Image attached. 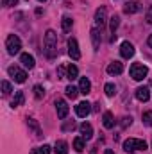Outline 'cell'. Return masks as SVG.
Listing matches in <instances>:
<instances>
[{
  "instance_id": "20",
  "label": "cell",
  "mask_w": 152,
  "mask_h": 154,
  "mask_svg": "<svg viewBox=\"0 0 152 154\" xmlns=\"http://www.w3.org/2000/svg\"><path fill=\"white\" fill-rule=\"evenodd\" d=\"M61 27H63L65 32H68V31L74 27V20H72L70 16H63V20H61Z\"/></svg>"
},
{
  "instance_id": "15",
  "label": "cell",
  "mask_w": 152,
  "mask_h": 154,
  "mask_svg": "<svg viewBox=\"0 0 152 154\" xmlns=\"http://www.w3.org/2000/svg\"><path fill=\"white\" fill-rule=\"evenodd\" d=\"M79 91H81L82 95H88V93L91 91V82H90L88 77H81V79H79Z\"/></svg>"
},
{
  "instance_id": "16",
  "label": "cell",
  "mask_w": 152,
  "mask_h": 154,
  "mask_svg": "<svg viewBox=\"0 0 152 154\" xmlns=\"http://www.w3.org/2000/svg\"><path fill=\"white\" fill-rule=\"evenodd\" d=\"M20 63H22L25 68H29V70L34 68V65H36V61H34V57H32L31 54H22V56H20Z\"/></svg>"
},
{
  "instance_id": "35",
  "label": "cell",
  "mask_w": 152,
  "mask_h": 154,
  "mask_svg": "<svg viewBox=\"0 0 152 154\" xmlns=\"http://www.w3.org/2000/svg\"><path fill=\"white\" fill-rule=\"evenodd\" d=\"M57 74H59V75H61V79H63V77H65V68H63V66H61V68H59V70H57Z\"/></svg>"
},
{
  "instance_id": "1",
  "label": "cell",
  "mask_w": 152,
  "mask_h": 154,
  "mask_svg": "<svg viewBox=\"0 0 152 154\" xmlns=\"http://www.w3.org/2000/svg\"><path fill=\"white\" fill-rule=\"evenodd\" d=\"M43 47H45V54L48 57H54L57 54V34L56 31L48 29L45 32V39H43Z\"/></svg>"
},
{
  "instance_id": "36",
  "label": "cell",
  "mask_w": 152,
  "mask_h": 154,
  "mask_svg": "<svg viewBox=\"0 0 152 154\" xmlns=\"http://www.w3.org/2000/svg\"><path fill=\"white\" fill-rule=\"evenodd\" d=\"M149 47H150V48H152V34H150V36H149Z\"/></svg>"
},
{
  "instance_id": "26",
  "label": "cell",
  "mask_w": 152,
  "mask_h": 154,
  "mask_svg": "<svg viewBox=\"0 0 152 154\" xmlns=\"http://www.w3.org/2000/svg\"><path fill=\"white\" fill-rule=\"evenodd\" d=\"M118 23H120V18L114 14L113 18H111V22H109V29H111V32H113V36H116L114 34V31H116V27H118Z\"/></svg>"
},
{
  "instance_id": "9",
  "label": "cell",
  "mask_w": 152,
  "mask_h": 154,
  "mask_svg": "<svg viewBox=\"0 0 152 154\" xmlns=\"http://www.w3.org/2000/svg\"><path fill=\"white\" fill-rule=\"evenodd\" d=\"M120 54H122V57H125V59L132 57V56H134V45L129 43V41H123L122 47H120Z\"/></svg>"
},
{
  "instance_id": "3",
  "label": "cell",
  "mask_w": 152,
  "mask_h": 154,
  "mask_svg": "<svg viewBox=\"0 0 152 154\" xmlns=\"http://www.w3.org/2000/svg\"><path fill=\"white\" fill-rule=\"evenodd\" d=\"M5 48H7V52H9L11 56L18 54L20 48H22V41H20V38H18L16 34H9L7 39H5Z\"/></svg>"
},
{
  "instance_id": "4",
  "label": "cell",
  "mask_w": 152,
  "mask_h": 154,
  "mask_svg": "<svg viewBox=\"0 0 152 154\" xmlns=\"http://www.w3.org/2000/svg\"><path fill=\"white\" fill-rule=\"evenodd\" d=\"M131 77L134 79V81H143L147 74H149V68L145 66V65H141V63H134L132 66H131Z\"/></svg>"
},
{
  "instance_id": "19",
  "label": "cell",
  "mask_w": 152,
  "mask_h": 154,
  "mask_svg": "<svg viewBox=\"0 0 152 154\" xmlns=\"http://www.w3.org/2000/svg\"><path fill=\"white\" fill-rule=\"evenodd\" d=\"M91 41H93V48L99 50V47H100V32H99L97 27L91 29Z\"/></svg>"
},
{
  "instance_id": "30",
  "label": "cell",
  "mask_w": 152,
  "mask_h": 154,
  "mask_svg": "<svg viewBox=\"0 0 152 154\" xmlns=\"http://www.w3.org/2000/svg\"><path fill=\"white\" fill-rule=\"evenodd\" d=\"M131 124H132V118H131V116H123V118H122V122H120V125H122L123 129H125L127 125H131Z\"/></svg>"
},
{
  "instance_id": "38",
  "label": "cell",
  "mask_w": 152,
  "mask_h": 154,
  "mask_svg": "<svg viewBox=\"0 0 152 154\" xmlns=\"http://www.w3.org/2000/svg\"><path fill=\"white\" fill-rule=\"evenodd\" d=\"M38 2H45V0H38Z\"/></svg>"
},
{
  "instance_id": "34",
  "label": "cell",
  "mask_w": 152,
  "mask_h": 154,
  "mask_svg": "<svg viewBox=\"0 0 152 154\" xmlns=\"http://www.w3.org/2000/svg\"><path fill=\"white\" fill-rule=\"evenodd\" d=\"M74 127H75V124L72 122V124H66V125H65L63 129H65V131H68V129H74Z\"/></svg>"
},
{
  "instance_id": "18",
  "label": "cell",
  "mask_w": 152,
  "mask_h": 154,
  "mask_svg": "<svg viewBox=\"0 0 152 154\" xmlns=\"http://www.w3.org/2000/svg\"><path fill=\"white\" fill-rule=\"evenodd\" d=\"M56 154H68V143L65 142V140H59V142H56Z\"/></svg>"
},
{
  "instance_id": "27",
  "label": "cell",
  "mask_w": 152,
  "mask_h": 154,
  "mask_svg": "<svg viewBox=\"0 0 152 154\" xmlns=\"http://www.w3.org/2000/svg\"><path fill=\"white\" fill-rule=\"evenodd\" d=\"M34 97H36V99H43V97H45V88H43V86H39V84L34 86Z\"/></svg>"
},
{
  "instance_id": "37",
  "label": "cell",
  "mask_w": 152,
  "mask_h": 154,
  "mask_svg": "<svg viewBox=\"0 0 152 154\" xmlns=\"http://www.w3.org/2000/svg\"><path fill=\"white\" fill-rule=\"evenodd\" d=\"M104 154H113V151H109V149H108V151H106Z\"/></svg>"
},
{
  "instance_id": "22",
  "label": "cell",
  "mask_w": 152,
  "mask_h": 154,
  "mask_svg": "<svg viewBox=\"0 0 152 154\" xmlns=\"http://www.w3.org/2000/svg\"><path fill=\"white\" fill-rule=\"evenodd\" d=\"M23 104V93L22 91H16L14 93V99H13V102H11V106L13 108H18V106H22Z\"/></svg>"
},
{
  "instance_id": "7",
  "label": "cell",
  "mask_w": 152,
  "mask_h": 154,
  "mask_svg": "<svg viewBox=\"0 0 152 154\" xmlns=\"http://www.w3.org/2000/svg\"><path fill=\"white\" fill-rule=\"evenodd\" d=\"M56 111H57V116L59 118H66L68 113H70V108H68V104L63 99H57L56 100Z\"/></svg>"
},
{
  "instance_id": "33",
  "label": "cell",
  "mask_w": 152,
  "mask_h": 154,
  "mask_svg": "<svg viewBox=\"0 0 152 154\" xmlns=\"http://www.w3.org/2000/svg\"><path fill=\"white\" fill-rule=\"evenodd\" d=\"M147 22H149V23H152V5L149 7V11H147Z\"/></svg>"
},
{
  "instance_id": "32",
  "label": "cell",
  "mask_w": 152,
  "mask_h": 154,
  "mask_svg": "<svg viewBox=\"0 0 152 154\" xmlns=\"http://www.w3.org/2000/svg\"><path fill=\"white\" fill-rule=\"evenodd\" d=\"M16 2H18V0H2V5L11 7V5H16Z\"/></svg>"
},
{
  "instance_id": "25",
  "label": "cell",
  "mask_w": 152,
  "mask_h": 154,
  "mask_svg": "<svg viewBox=\"0 0 152 154\" xmlns=\"http://www.w3.org/2000/svg\"><path fill=\"white\" fill-rule=\"evenodd\" d=\"M104 91H106L108 97H113L114 93H116V86H114L113 82H108V84L104 86Z\"/></svg>"
},
{
  "instance_id": "24",
  "label": "cell",
  "mask_w": 152,
  "mask_h": 154,
  "mask_svg": "<svg viewBox=\"0 0 152 154\" xmlns=\"http://www.w3.org/2000/svg\"><path fill=\"white\" fill-rule=\"evenodd\" d=\"M65 91H66V97H68V99H75L77 93H81V91H79V88L72 86V84H70V86H66V90H65Z\"/></svg>"
},
{
  "instance_id": "23",
  "label": "cell",
  "mask_w": 152,
  "mask_h": 154,
  "mask_svg": "<svg viewBox=\"0 0 152 154\" xmlns=\"http://www.w3.org/2000/svg\"><path fill=\"white\" fill-rule=\"evenodd\" d=\"M74 149H75L77 152H82V151L86 149V143H84V138H82V136L74 140Z\"/></svg>"
},
{
  "instance_id": "14",
  "label": "cell",
  "mask_w": 152,
  "mask_h": 154,
  "mask_svg": "<svg viewBox=\"0 0 152 154\" xmlns=\"http://www.w3.org/2000/svg\"><path fill=\"white\" fill-rule=\"evenodd\" d=\"M106 70H108V74H109V75H120V74L123 72V65H122V63H118V61H113V63H109V65H108V68H106Z\"/></svg>"
},
{
  "instance_id": "29",
  "label": "cell",
  "mask_w": 152,
  "mask_h": 154,
  "mask_svg": "<svg viewBox=\"0 0 152 154\" xmlns=\"http://www.w3.org/2000/svg\"><path fill=\"white\" fill-rule=\"evenodd\" d=\"M13 91V88H11V84L7 82V81H2V93L4 95H9Z\"/></svg>"
},
{
  "instance_id": "17",
  "label": "cell",
  "mask_w": 152,
  "mask_h": 154,
  "mask_svg": "<svg viewBox=\"0 0 152 154\" xmlns=\"http://www.w3.org/2000/svg\"><path fill=\"white\" fill-rule=\"evenodd\" d=\"M102 124H104V127L106 129H113L114 127V116L111 111H106L104 116H102Z\"/></svg>"
},
{
  "instance_id": "10",
  "label": "cell",
  "mask_w": 152,
  "mask_h": 154,
  "mask_svg": "<svg viewBox=\"0 0 152 154\" xmlns=\"http://www.w3.org/2000/svg\"><path fill=\"white\" fill-rule=\"evenodd\" d=\"M141 9V4L138 2V0H129L125 5H123V13H127V14H134V13H138Z\"/></svg>"
},
{
  "instance_id": "31",
  "label": "cell",
  "mask_w": 152,
  "mask_h": 154,
  "mask_svg": "<svg viewBox=\"0 0 152 154\" xmlns=\"http://www.w3.org/2000/svg\"><path fill=\"white\" fill-rule=\"evenodd\" d=\"M36 154H50V147L48 145H41V147H38Z\"/></svg>"
},
{
  "instance_id": "21",
  "label": "cell",
  "mask_w": 152,
  "mask_h": 154,
  "mask_svg": "<svg viewBox=\"0 0 152 154\" xmlns=\"http://www.w3.org/2000/svg\"><path fill=\"white\" fill-rule=\"evenodd\" d=\"M77 75H79V70H77V66H75V65H70V66L66 68V79L74 81V79H77Z\"/></svg>"
},
{
  "instance_id": "5",
  "label": "cell",
  "mask_w": 152,
  "mask_h": 154,
  "mask_svg": "<svg viewBox=\"0 0 152 154\" xmlns=\"http://www.w3.org/2000/svg\"><path fill=\"white\" fill-rule=\"evenodd\" d=\"M7 74L13 77L14 82H25V79H27V72L22 70V68H18V66H9Z\"/></svg>"
},
{
  "instance_id": "2",
  "label": "cell",
  "mask_w": 152,
  "mask_h": 154,
  "mask_svg": "<svg viewBox=\"0 0 152 154\" xmlns=\"http://www.w3.org/2000/svg\"><path fill=\"white\" fill-rule=\"evenodd\" d=\"M147 149V142L140 140V138H129L123 142V151L125 152H134V151H145Z\"/></svg>"
},
{
  "instance_id": "8",
  "label": "cell",
  "mask_w": 152,
  "mask_h": 154,
  "mask_svg": "<svg viewBox=\"0 0 152 154\" xmlns=\"http://www.w3.org/2000/svg\"><path fill=\"white\" fill-rule=\"evenodd\" d=\"M75 113H77V116H81V118H86V116L91 113V104L90 102H79L75 106Z\"/></svg>"
},
{
  "instance_id": "11",
  "label": "cell",
  "mask_w": 152,
  "mask_h": 154,
  "mask_svg": "<svg viewBox=\"0 0 152 154\" xmlns=\"http://www.w3.org/2000/svg\"><path fill=\"white\" fill-rule=\"evenodd\" d=\"M95 23H97V29L100 27H104L106 25V9L104 7H99L97 11H95Z\"/></svg>"
},
{
  "instance_id": "6",
  "label": "cell",
  "mask_w": 152,
  "mask_h": 154,
  "mask_svg": "<svg viewBox=\"0 0 152 154\" xmlns=\"http://www.w3.org/2000/svg\"><path fill=\"white\" fill-rule=\"evenodd\" d=\"M68 56H70L74 61L81 59V50H79V45H77V39L75 38L68 39Z\"/></svg>"
},
{
  "instance_id": "13",
  "label": "cell",
  "mask_w": 152,
  "mask_h": 154,
  "mask_svg": "<svg viewBox=\"0 0 152 154\" xmlns=\"http://www.w3.org/2000/svg\"><path fill=\"white\" fill-rule=\"evenodd\" d=\"M79 131H81V134H82L84 140H90V138L93 136V127H91V124H88V122H82V124L79 125Z\"/></svg>"
},
{
  "instance_id": "12",
  "label": "cell",
  "mask_w": 152,
  "mask_h": 154,
  "mask_svg": "<svg viewBox=\"0 0 152 154\" xmlns=\"http://www.w3.org/2000/svg\"><path fill=\"white\" fill-rule=\"evenodd\" d=\"M136 99H138L140 102H147V100L150 99V90H149L147 86H140V88H136Z\"/></svg>"
},
{
  "instance_id": "28",
  "label": "cell",
  "mask_w": 152,
  "mask_h": 154,
  "mask_svg": "<svg viewBox=\"0 0 152 154\" xmlns=\"http://www.w3.org/2000/svg\"><path fill=\"white\" fill-rule=\"evenodd\" d=\"M141 118H143V124H145V125L152 127V111H145V113L141 115Z\"/></svg>"
}]
</instances>
